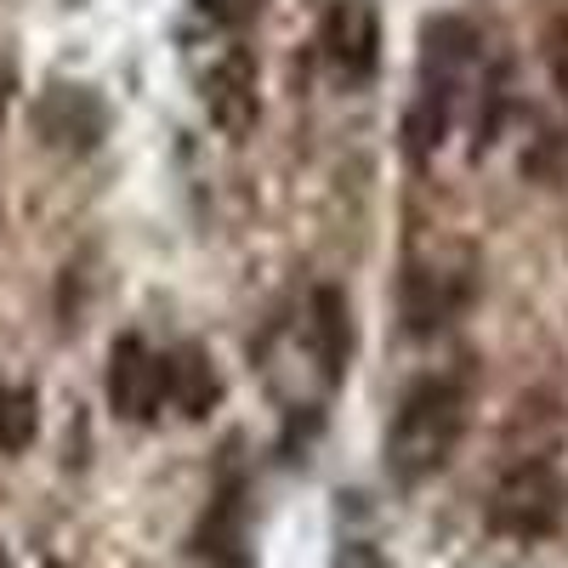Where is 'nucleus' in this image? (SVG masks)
Masks as SVG:
<instances>
[{
    "instance_id": "f257e3e1",
    "label": "nucleus",
    "mask_w": 568,
    "mask_h": 568,
    "mask_svg": "<svg viewBox=\"0 0 568 568\" xmlns=\"http://www.w3.org/2000/svg\"><path fill=\"white\" fill-rule=\"evenodd\" d=\"M466 433V404L449 382H420L404 393L393 426H387V471L398 484H426L449 466Z\"/></svg>"
},
{
    "instance_id": "f03ea898",
    "label": "nucleus",
    "mask_w": 568,
    "mask_h": 568,
    "mask_svg": "<svg viewBox=\"0 0 568 568\" xmlns=\"http://www.w3.org/2000/svg\"><path fill=\"white\" fill-rule=\"evenodd\" d=\"M562 517H568V484L546 460L506 471L489 495V524L511 540H546V535L562 529Z\"/></svg>"
},
{
    "instance_id": "7ed1b4c3",
    "label": "nucleus",
    "mask_w": 568,
    "mask_h": 568,
    "mask_svg": "<svg viewBox=\"0 0 568 568\" xmlns=\"http://www.w3.org/2000/svg\"><path fill=\"white\" fill-rule=\"evenodd\" d=\"M318 45L336 63V74H347V80L375 74V63H382V12H375V0H336L324 12Z\"/></svg>"
},
{
    "instance_id": "20e7f679",
    "label": "nucleus",
    "mask_w": 568,
    "mask_h": 568,
    "mask_svg": "<svg viewBox=\"0 0 568 568\" xmlns=\"http://www.w3.org/2000/svg\"><path fill=\"white\" fill-rule=\"evenodd\" d=\"M165 393H171L165 358L149 353L136 336L114 342V353H109V404H114V415H125V420H154V409L165 404Z\"/></svg>"
},
{
    "instance_id": "39448f33",
    "label": "nucleus",
    "mask_w": 568,
    "mask_h": 568,
    "mask_svg": "<svg viewBox=\"0 0 568 568\" xmlns=\"http://www.w3.org/2000/svg\"><path fill=\"white\" fill-rule=\"evenodd\" d=\"M205 109L227 136H245L256 125V63L245 45H233L205 69Z\"/></svg>"
},
{
    "instance_id": "423d86ee",
    "label": "nucleus",
    "mask_w": 568,
    "mask_h": 568,
    "mask_svg": "<svg viewBox=\"0 0 568 568\" xmlns=\"http://www.w3.org/2000/svg\"><path fill=\"white\" fill-rule=\"evenodd\" d=\"M466 302V267H409L404 278V318L415 336H433L455 318V307Z\"/></svg>"
},
{
    "instance_id": "0eeeda50",
    "label": "nucleus",
    "mask_w": 568,
    "mask_h": 568,
    "mask_svg": "<svg viewBox=\"0 0 568 568\" xmlns=\"http://www.w3.org/2000/svg\"><path fill=\"white\" fill-rule=\"evenodd\" d=\"M194 557L211 568H251V535H245V506L240 495H216L205 524L194 529Z\"/></svg>"
},
{
    "instance_id": "6e6552de",
    "label": "nucleus",
    "mask_w": 568,
    "mask_h": 568,
    "mask_svg": "<svg viewBox=\"0 0 568 568\" xmlns=\"http://www.w3.org/2000/svg\"><path fill=\"white\" fill-rule=\"evenodd\" d=\"M313 336H318V364L329 382L347 375V358H353V313H347V296L342 291H318L313 296Z\"/></svg>"
},
{
    "instance_id": "1a4fd4ad",
    "label": "nucleus",
    "mask_w": 568,
    "mask_h": 568,
    "mask_svg": "<svg viewBox=\"0 0 568 568\" xmlns=\"http://www.w3.org/2000/svg\"><path fill=\"white\" fill-rule=\"evenodd\" d=\"M165 375H171V398H176L187 415H205V409L216 404V393H222L216 369H211V358H205L200 347H182L176 358H165Z\"/></svg>"
},
{
    "instance_id": "9d476101",
    "label": "nucleus",
    "mask_w": 568,
    "mask_h": 568,
    "mask_svg": "<svg viewBox=\"0 0 568 568\" xmlns=\"http://www.w3.org/2000/svg\"><path fill=\"white\" fill-rule=\"evenodd\" d=\"M40 433V409H34V393L29 387H0V449L18 455L29 449Z\"/></svg>"
},
{
    "instance_id": "9b49d317",
    "label": "nucleus",
    "mask_w": 568,
    "mask_h": 568,
    "mask_svg": "<svg viewBox=\"0 0 568 568\" xmlns=\"http://www.w3.org/2000/svg\"><path fill=\"white\" fill-rule=\"evenodd\" d=\"M540 58H546L551 85L562 91V103H568V18H551V23H546V34H540Z\"/></svg>"
},
{
    "instance_id": "f8f14e48",
    "label": "nucleus",
    "mask_w": 568,
    "mask_h": 568,
    "mask_svg": "<svg viewBox=\"0 0 568 568\" xmlns=\"http://www.w3.org/2000/svg\"><path fill=\"white\" fill-rule=\"evenodd\" d=\"M194 7H200L205 18L227 23V29H240V23H251V18L267 12V0H194Z\"/></svg>"
},
{
    "instance_id": "ddd939ff",
    "label": "nucleus",
    "mask_w": 568,
    "mask_h": 568,
    "mask_svg": "<svg viewBox=\"0 0 568 568\" xmlns=\"http://www.w3.org/2000/svg\"><path fill=\"white\" fill-rule=\"evenodd\" d=\"M336 568H393L375 546H364V540H347L342 551H336Z\"/></svg>"
},
{
    "instance_id": "4468645a",
    "label": "nucleus",
    "mask_w": 568,
    "mask_h": 568,
    "mask_svg": "<svg viewBox=\"0 0 568 568\" xmlns=\"http://www.w3.org/2000/svg\"><path fill=\"white\" fill-rule=\"evenodd\" d=\"M0 568H7V562H0Z\"/></svg>"
}]
</instances>
